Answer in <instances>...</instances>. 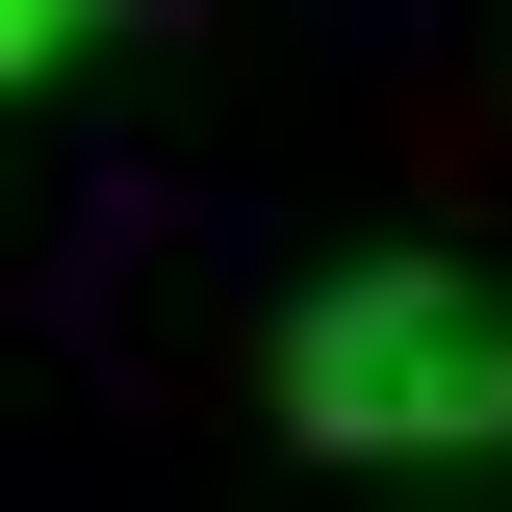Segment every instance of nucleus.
I'll return each mask as SVG.
<instances>
[{
  "label": "nucleus",
  "instance_id": "1",
  "mask_svg": "<svg viewBox=\"0 0 512 512\" xmlns=\"http://www.w3.org/2000/svg\"><path fill=\"white\" fill-rule=\"evenodd\" d=\"M282 436L308 461H512V308L436 256H333L282 308Z\"/></svg>",
  "mask_w": 512,
  "mask_h": 512
},
{
  "label": "nucleus",
  "instance_id": "2",
  "mask_svg": "<svg viewBox=\"0 0 512 512\" xmlns=\"http://www.w3.org/2000/svg\"><path fill=\"white\" fill-rule=\"evenodd\" d=\"M52 52H77V26H52V0H0V77H52Z\"/></svg>",
  "mask_w": 512,
  "mask_h": 512
}]
</instances>
